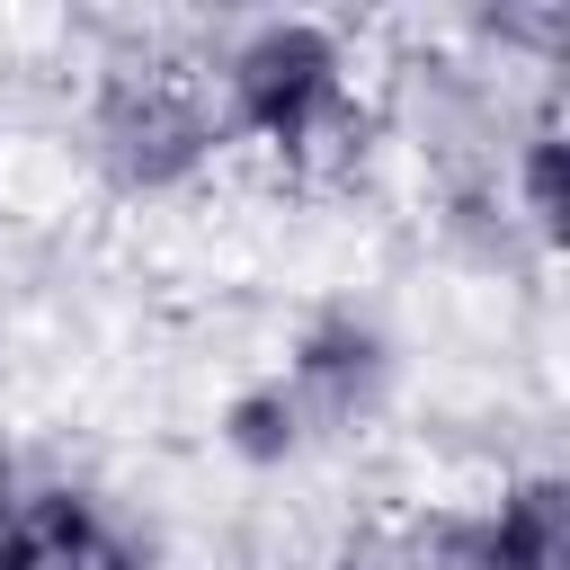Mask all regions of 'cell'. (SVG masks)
<instances>
[{
  "label": "cell",
  "mask_w": 570,
  "mask_h": 570,
  "mask_svg": "<svg viewBox=\"0 0 570 570\" xmlns=\"http://www.w3.org/2000/svg\"><path fill=\"white\" fill-rule=\"evenodd\" d=\"M232 116L267 142H312L330 116H338V45L303 18H276L258 27L240 53H232Z\"/></svg>",
  "instance_id": "1"
},
{
  "label": "cell",
  "mask_w": 570,
  "mask_h": 570,
  "mask_svg": "<svg viewBox=\"0 0 570 570\" xmlns=\"http://www.w3.org/2000/svg\"><path fill=\"white\" fill-rule=\"evenodd\" d=\"M98 142H107V169H116L125 187H169V178H187V169L205 160L214 125H205V107H196L178 80L125 71V80L107 89V107H98Z\"/></svg>",
  "instance_id": "2"
},
{
  "label": "cell",
  "mask_w": 570,
  "mask_h": 570,
  "mask_svg": "<svg viewBox=\"0 0 570 570\" xmlns=\"http://www.w3.org/2000/svg\"><path fill=\"white\" fill-rule=\"evenodd\" d=\"M0 570H151V552L116 534L89 490L0 481Z\"/></svg>",
  "instance_id": "3"
},
{
  "label": "cell",
  "mask_w": 570,
  "mask_h": 570,
  "mask_svg": "<svg viewBox=\"0 0 570 570\" xmlns=\"http://www.w3.org/2000/svg\"><path fill=\"white\" fill-rule=\"evenodd\" d=\"M454 570H570V508L561 481L508 490L481 525L454 534Z\"/></svg>",
  "instance_id": "4"
},
{
  "label": "cell",
  "mask_w": 570,
  "mask_h": 570,
  "mask_svg": "<svg viewBox=\"0 0 570 570\" xmlns=\"http://www.w3.org/2000/svg\"><path fill=\"white\" fill-rule=\"evenodd\" d=\"M374 374H383V356H374V330H356V321H330V330H312V338H303L285 401H294V419H356V410L374 401Z\"/></svg>",
  "instance_id": "5"
},
{
  "label": "cell",
  "mask_w": 570,
  "mask_h": 570,
  "mask_svg": "<svg viewBox=\"0 0 570 570\" xmlns=\"http://www.w3.org/2000/svg\"><path fill=\"white\" fill-rule=\"evenodd\" d=\"M294 436H303V419H294L285 383H267V392H249V401L232 410V445H240V454H285Z\"/></svg>",
  "instance_id": "6"
},
{
  "label": "cell",
  "mask_w": 570,
  "mask_h": 570,
  "mask_svg": "<svg viewBox=\"0 0 570 570\" xmlns=\"http://www.w3.org/2000/svg\"><path fill=\"white\" fill-rule=\"evenodd\" d=\"M525 205H534V223H543V232L561 223V134H552V125L525 142Z\"/></svg>",
  "instance_id": "7"
}]
</instances>
